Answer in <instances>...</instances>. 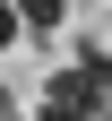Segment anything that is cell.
Here are the masks:
<instances>
[{
	"mask_svg": "<svg viewBox=\"0 0 112 121\" xmlns=\"http://www.w3.org/2000/svg\"><path fill=\"white\" fill-rule=\"evenodd\" d=\"M17 17H26V26H35V35H52V26H60V17H69V9H60V0H26Z\"/></svg>",
	"mask_w": 112,
	"mask_h": 121,
	"instance_id": "obj_1",
	"label": "cell"
},
{
	"mask_svg": "<svg viewBox=\"0 0 112 121\" xmlns=\"http://www.w3.org/2000/svg\"><path fill=\"white\" fill-rule=\"evenodd\" d=\"M26 35V17H17V9H9V0H0V52H9V43H17Z\"/></svg>",
	"mask_w": 112,
	"mask_h": 121,
	"instance_id": "obj_2",
	"label": "cell"
},
{
	"mask_svg": "<svg viewBox=\"0 0 112 121\" xmlns=\"http://www.w3.org/2000/svg\"><path fill=\"white\" fill-rule=\"evenodd\" d=\"M35 121H95V112H69V104H35Z\"/></svg>",
	"mask_w": 112,
	"mask_h": 121,
	"instance_id": "obj_3",
	"label": "cell"
}]
</instances>
